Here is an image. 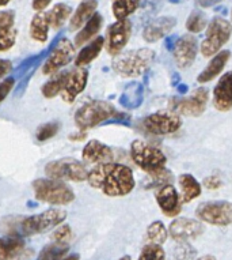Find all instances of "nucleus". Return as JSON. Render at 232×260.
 <instances>
[{
  "label": "nucleus",
  "mask_w": 232,
  "mask_h": 260,
  "mask_svg": "<svg viewBox=\"0 0 232 260\" xmlns=\"http://www.w3.org/2000/svg\"><path fill=\"white\" fill-rule=\"evenodd\" d=\"M87 183L111 198L125 197L133 191L136 185L131 168L115 162L97 164V167L89 172Z\"/></svg>",
  "instance_id": "obj_1"
},
{
  "label": "nucleus",
  "mask_w": 232,
  "mask_h": 260,
  "mask_svg": "<svg viewBox=\"0 0 232 260\" xmlns=\"http://www.w3.org/2000/svg\"><path fill=\"white\" fill-rule=\"evenodd\" d=\"M34 197L52 206H67L75 201V192L61 180L37 179L33 181Z\"/></svg>",
  "instance_id": "obj_2"
},
{
  "label": "nucleus",
  "mask_w": 232,
  "mask_h": 260,
  "mask_svg": "<svg viewBox=\"0 0 232 260\" xmlns=\"http://www.w3.org/2000/svg\"><path fill=\"white\" fill-rule=\"evenodd\" d=\"M155 59V52L148 48H141L137 51H129L119 53L111 63L115 73L124 78L139 77L149 67Z\"/></svg>",
  "instance_id": "obj_3"
},
{
  "label": "nucleus",
  "mask_w": 232,
  "mask_h": 260,
  "mask_svg": "<svg viewBox=\"0 0 232 260\" xmlns=\"http://www.w3.org/2000/svg\"><path fill=\"white\" fill-rule=\"evenodd\" d=\"M117 115L115 108L107 101H91V103L85 104L81 107L75 113V124L79 129H90L99 125V124H105L110 119H113L114 116Z\"/></svg>",
  "instance_id": "obj_4"
},
{
  "label": "nucleus",
  "mask_w": 232,
  "mask_h": 260,
  "mask_svg": "<svg viewBox=\"0 0 232 260\" xmlns=\"http://www.w3.org/2000/svg\"><path fill=\"white\" fill-rule=\"evenodd\" d=\"M45 175L49 179L72 181V183H83L87 181L89 171L85 164L75 158H61L56 161L48 162L45 165Z\"/></svg>",
  "instance_id": "obj_5"
},
{
  "label": "nucleus",
  "mask_w": 232,
  "mask_h": 260,
  "mask_svg": "<svg viewBox=\"0 0 232 260\" xmlns=\"http://www.w3.org/2000/svg\"><path fill=\"white\" fill-rule=\"evenodd\" d=\"M131 157L136 165L148 175H153L166 167L167 158L161 150L143 141H133L131 145Z\"/></svg>",
  "instance_id": "obj_6"
},
{
  "label": "nucleus",
  "mask_w": 232,
  "mask_h": 260,
  "mask_svg": "<svg viewBox=\"0 0 232 260\" xmlns=\"http://www.w3.org/2000/svg\"><path fill=\"white\" fill-rule=\"evenodd\" d=\"M232 36V25L227 19L216 17L208 25L207 36L201 43V53L205 57L215 56L228 43Z\"/></svg>",
  "instance_id": "obj_7"
},
{
  "label": "nucleus",
  "mask_w": 232,
  "mask_h": 260,
  "mask_svg": "<svg viewBox=\"0 0 232 260\" xmlns=\"http://www.w3.org/2000/svg\"><path fill=\"white\" fill-rule=\"evenodd\" d=\"M67 218V211L61 209H49L41 214L25 217L22 229L23 236L41 235L61 225Z\"/></svg>",
  "instance_id": "obj_8"
},
{
  "label": "nucleus",
  "mask_w": 232,
  "mask_h": 260,
  "mask_svg": "<svg viewBox=\"0 0 232 260\" xmlns=\"http://www.w3.org/2000/svg\"><path fill=\"white\" fill-rule=\"evenodd\" d=\"M196 215L201 222H207L211 225H232V203L227 201L203 202L197 206Z\"/></svg>",
  "instance_id": "obj_9"
},
{
  "label": "nucleus",
  "mask_w": 232,
  "mask_h": 260,
  "mask_svg": "<svg viewBox=\"0 0 232 260\" xmlns=\"http://www.w3.org/2000/svg\"><path fill=\"white\" fill-rule=\"evenodd\" d=\"M73 56H75V45L65 37H57L52 51L45 59L43 73L45 75H53L71 63Z\"/></svg>",
  "instance_id": "obj_10"
},
{
  "label": "nucleus",
  "mask_w": 232,
  "mask_h": 260,
  "mask_svg": "<svg viewBox=\"0 0 232 260\" xmlns=\"http://www.w3.org/2000/svg\"><path fill=\"white\" fill-rule=\"evenodd\" d=\"M208 100H209V90L205 87H199L189 97L173 100V108L179 115L199 117L207 109Z\"/></svg>",
  "instance_id": "obj_11"
},
{
  "label": "nucleus",
  "mask_w": 232,
  "mask_h": 260,
  "mask_svg": "<svg viewBox=\"0 0 232 260\" xmlns=\"http://www.w3.org/2000/svg\"><path fill=\"white\" fill-rule=\"evenodd\" d=\"M144 128L153 135H169L177 133L181 128L182 120L178 113L173 112H157L148 115L143 120Z\"/></svg>",
  "instance_id": "obj_12"
},
{
  "label": "nucleus",
  "mask_w": 232,
  "mask_h": 260,
  "mask_svg": "<svg viewBox=\"0 0 232 260\" xmlns=\"http://www.w3.org/2000/svg\"><path fill=\"white\" fill-rule=\"evenodd\" d=\"M205 228L203 222L190 218H175L169 226V236L177 243H189L203 235Z\"/></svg>",
  "instance_id": "obj_13"
},
{
  "label": "nucleus",
  "mask_w": 232,
  "mask_h": 260,
  "mask_svg": "<svg viewBox=\"0 0 232 260\" xmlns=\"http://www.w3.org/2000/svg\"><path fill=\"white\" fill-rule=\"evenodd\" d=\"M132 23L129 19H120L114 22L113 25L107 29V41H106V49L110 55L117 56L123 52L125 45L131 39Z\"/></svg>",
  "instance_id": "obj_14"
},
{
  "label": "nucleus",
  "mask_w": 232,
  "mask_h": 260,
  "mask_svg": "<svg viewBox=\"0 0 232 260\" xmlns=\"http://www.w3.org/2000/svg\"><path fill=\"white\" fill-rule=\"evenodd\" d=\"M197 52H199V44L196 37L190 35L182 36L181 39L177 40L173 48L175 64L179 69H187L195 61Z\"/></svg>",
  "instance_id": "obj_15"
},
{
  "label": "nucleus",
  "mask_w": 232,
  "mask_h": 260,
  "mask_svg": "<svg viewBox=\"0 0 232 260\" xmlns=\"http://www.w3.org/2000/svg\"><path fill=\"white\" fill-rule=\"evenodd\" d=\"M89 82V71L85 67H76L72 71H68L67 81L61 91V99L68 104H72L78 99V95L86 89Z\"/></svg>",
  "instance_id": "obj_16"
},
{
  "label": "nucleus",
  "mask_w": 232,
  "mask_h": 260,
  "mask_svg": "<svg viewBox=\"0 0 232 260\" xmlns=\"http://www.w3.org/2000/svg\"><path fill=\"white\" fill-rule=\"evenodd\" d=\"M157 202L158 206L161 207L162 213L165 214L166 217H178V214L181 213L182 199L178 195L175 187L171 184H165L157 192Z\"/></svg>",
  "instance_id": "obj_17"
},
{
  "label": "nucleus",
  "mask_w": 232,
  "mask_h": 260,
  "mask_svg": "<svg viewBox=\"0 0 232 260\" xmlns=\"http://www.w3.org/2000/svg\"><path fill=\"white\" fill-rule=\"evenodd\" d=\"M18 30L15 29V13L13 10L0 11V52H7L15 45Z\"/></svg>",
  "instance_id": "obj_18"
},
{
  "label": "nucleus",
  "mask_w": 232,
  "mask_h": 260,
  "mask_svg": "<svg viewBox=\"0 0 232 260\" xmlns=\"http://www.w3.org/2000/svg\"><path fill=\"white\" fill-rule=\"evenodd\" d=\"M213 105L220 112H228L232 109V71L224 74L215 86Z\"/></svg>",
  "instance_id": "obj_19"
},
{
  "label": "nucleus",
  "mask_w": 232,
  "mask_h": 260,
  "mask_svg": "<svg viewBox=\"0 0 232 260\" xmlns=\"http://www.w3.org/2000/svg\"><path fill=\"white\" fill-rule=\"evenodd\" d=\"M177 25L175 18L173 17H161L153 19L145 26L143 31V37L147 43H157L158 40L163 39L174 29Z\"/></svg>",
  "instance_id": "obj_20"
},
{
  "label": "nucleus",
  "mask_w": 232,
  "mask_h": 260,
  "mask_svg": "<svg viewBox=\"0 0 232 260\" xmlns=\"http://www.w3.org/2000/svg\"><path fill=\"white\" fill-rule=\"evenodd\" d=\"M82 158L86 164H102L114 159L113 150L99 141H90L82 151Z\"/></svg>",
  "instance_id": "obj_21"
},
{
  "label": "nucleus",
  "mask_w": 232,
  "mask_h": 260,
  "mask_svg": "<svg viewBox=\"0 0 232 260\" xmlns=\"http://www.w3.org/2000/svg\"><path fill=\"white\" fill-rule=\"evenodd\" d=\"M229 57H231V52L229 51L217 52L212 57L211 61L208 63L207 67L203 70V73H200V75L197 77V81L200 83H207V82H211L212 79H215L223 71L224 67L227 66Z\"/></svg>",
  "instance_id": "obj_22"
},
{
  "label": "nucleus",
  "mask_w": 232,
  "mask_h": 260,
  "mask_svg": "<svg viewBox=\"0 0 232 260\" xmlns=\"http://www.w3.org/2000/svg\"><path fill=\"white\" fill-rule=\"evenodd\" d=\"M97 9L98 0H82L81 5L78 6V9L75 10V13L69 19V30L75 31V30L82 29L86 25V22L95 14Z\"/></svg>",
  "instance_id": "obj_23"
},
{
  "label": "nucleus",
  "mask_w": 232,
  "mask_h": 260,
  "mask_svg": "<svg viewBox=\"0 0 232 260\" xmlns=\"http://www.w3.org/2000/svg\"><path fill=\"white\" fill-rule=\"evenodd\" d=\"M25 251L22 237H0V260H17Z\"/></svg>",
  "instance_id": "obj_24"
},
{
  "label": "nucleus",
  "mask_w": 232,
  "mask_h": 260,
  "mask_svg": "<svg viewBox=\"0 0 232 260\" xmlns=\"http://www.w3.org/2000/svg\"><path fill=\"white\" fill-rule=\"evenodd\" d=\"M144 101V86L140 82H132L124 89L120 104L127 109H137Z\"/></svg>",
  "instance_id": "obj_25"
},
{
  "label": "nucleus",
  "mask_w": 232,
  "mask_h": 260,
  "mask_svg": "<svg viewBox=\"0 0 232 260\" xmlns=\"http://www.w3.org/2000/svg\"><path fill=\"white\" fill-rule=\"evenodd\" d=\"M102 25H103V18H102L99 13H95L89 21L86 22V25L79 30V33L75 37L73 45L75 47H82L86 43H89L90 40L94 39L98 35V31L101 30Z\"/></svg>",
  "instance_id": "obj_26"
},
{
  "label": "nucleus",
  "mask_w": 232,
  "mask_h": 260,
  "mask_svg": "<svg viewBox=\"0 0 232 260\" xmlns=\"http://www.w3.org/2000/svg\"><path fill=\"white\" fill-rule=\"evenodd\" d=\"M105 47V39L103 37H97L94 39L91 43H89L86 47L81 49V52L78 53L75 59L76 67H86L87 64L97 59L101 51Z\"/></svg>",
  "instance_id": "obj_27"
},
{
  "label": "nucleus",
  "mask_w": 232,
  "mask_h": 260,
  "mask_svg": "<svg viewBox=\"0 0 232 260\" xmlns=\"http://www.w3.org/2000/svg\"><path fill=\"white\" fill-rule=\"evenodd\" d=\"M49 21H48L47 13L40 11L33 17L30 22V37L37 43H45L49 37Z\"/></svg>",
  "instance_id": "obj_28"
},
{
  "label": "nucleus",
  "mask_w": 232,
  "mask_h": 260,
  "mask_svg": "<svg viewBox=\"0 0 232 260\" xmlns=\"http://www.w3.org/2000/svg\"><path fill=\"white\" fill-rule=\"evenodd\" d=\"M179 187H181L183 203L195 201L196 198L201 195V184L193 176L187 175V173L179 176Z\"/></svg>",
  "instance_id": "obj_29"
},
{
  "label": "nucleus",
  "mask_w": 232,
  "mask_h": 260,
  "mask_svg": "<svg viewBox=\"0 0 232 260\" xmlns=\"http://www.w3.org/2000/svg\"><path fill=\"white\" fill-rule=\"evenodd\" d=\"M68 71H57L52 75V78L41 87V93L45 99H55L61 94L67 81Z\"/></svg>",
  "instance_id": "obj_30"
},
{
  "label": "nucleus",
  "mask_w": 232,
  "mask_h": 260,
  "mask_svg": "<svg viewBox=\"0 0 232 260\" xmlns=\"http://www.w3.org/2000/svg\"><path fill=\"white\" fill-rule=\"evenodd\" d=\"M72 9L71 6L65 5V3H57L53 6V9H51L47 13L48 21L51 25V29L59 30L61 26L67 22V19L71 17Z\"/></svg>",
  "instance_id": "obj_31"
},
{
  "label": "nucleus",
  "mask_w": 232,
  "mask_h": 260,
  "mask_svg": "<svg viewBox=\"0 0 232 260\" xmlns=\"http://www.w3.org/2000/svg\"><path fill=\"white\" fill-rule=\"evenodd\" d=\"M25 217L21 215H9L0 219V233L3 236H10V237H25L23 236V223Z\"/></svg>",
  "instance_id": "obj_32"
},
{
  "label": "nucleus",
  "mask_w": 232,
  "mask_h": 260,
  "mask_svg": "<svg viewBox=\"0 0 232 260\" xmlns=\"http://www.w3.org/2000/svg\"><path fill=\"white\" fill-rule=\"evenodd\" d=\"M141 0H113L111 2V10H113L114 17L120 19H128L129 15L135 13L140 7Z\"/></svg>",
  "instance_id": "obj_33"
},
{
  "label": "nucleus",
  "mask_w": 232,
  "mask_h": 260,
  "mask_svg": "<svg viewBox=\"0 0 232 260\" xmlns=\"http://www.w3.org/2000/svg\"><path fill=\"white\" fill-rule=\"evenodd\" d=\"M68 251H69L68 244H60L53 241L41 249L37 260H61L67 256Z\"/></svg>",
  "instance_id": "obj_34"
},
{
  "label": "nucleus",
  "mask_w": 232,
  "mask_h": 260,
  "mask_svg": "<svg viewBox=\"0 0 232 260\" xmlns=\"http://www.w3.org/2000/svg\"><path fill=\"white\" fill-rule=\"evenodd\" d=\"M169 237V231L162 221H153L147 228V240L152 244H165Z\"/></svg>",
  "instance_id": "obj_35"
},
{
  "label": "nucleus",
  "mask_w": 232,
  "mask_h": 260,
  "mask_svg": "<svg viewBox=\"0 0 232 260\" xmlns=\"http://www.w3.org/2000/svg\"><path fill=\"white\" fill-rule=\"evenodd\" d=\"M207 25L208 22L205 14L199 11V10H196L190 14L187 21H186V29L189 30L190 33H200L207 27Z\"/></svg>",
  "instance_id": "obj_36"
},
{
  "label": "nucleus",
  "mask_w": 232,
  "mask_h": 260,
  "mask_svg": "<svg viewBox=\"0 0 232 260\" xmlns=\"http://www.w3.org/2000/svg\"><path fill=\"white\" fill-rule=\"evenodd\" d=\"M137 260H166V252L159 244L148 243L141 249V253Z\"/></svg>",
  "instance_id": "obj_37"
},
{
  "label": "nucleus",
  "mask_w": 232,
  "mask_h": 260,
  "mask_svg": "<svg viewBox=\"0 0 232 260\" xmlns=\"http://www.w3.org/2000/svg\"><path fill=\"white\" fill-rule=\"evenodd\" d=\"M60 129L59 121H49L43 125H40L35 131V139L38 142H47L57 135Z\"/></svg>",
  "instance_id": "obj_38"
},
{
  "label": "nucleus",
  "mask_w": 232,
  "mask_h": 260,
  "mask_svg": "<svg viewBox=\"0 0 232 260\" xmlns=\"http://www.w3.org/2000/svg\"><path fill=\"white\" fill-rule=\"evenodd\" d=\"M196 255L197 251L189 243H178L173 251V260H193Z\"/></svg>",
  "instance_id": "obj_39"
},
{
  "label": "nucleus",
  "mask_w": 232,
  "mask_h": 260,
  "mask_svg": "<svg viewBox=\"0 0 232 260\" xmlns=\"http://www.w3.org/2000/svg\"><path fill=\"white\" fill-rule=\"evenodd\" d=\"M72 237H73V233H72L71 226L67 225V223L57 226L51 236L52 241L60 244H68L72 240Z\"/></svg>",
  "instance_id": "obj_40"
},
{
  "label": "nucleus",
  "mask_w": 232,
  "mask_h": 260,
  "mask_svg": "<svg viewBox=\"0 0 232 260\" xmlns=\"http://www.w3.org/2000/svg\"><path fill=\"white\" fill-rule=\"evenodd\" d=\"M163 0H144L141 5V17L149 18L161 11Z\"/></svg>",
  "instance_id": "obj_41"
},
{
  "label": "nucleus",
  "mask_w": 232,
  "mask_h": 260,
  "mask_svg": "<svg viewBox=\"0 0 232 260\" xmlns=\"http://www.w3.org/2000/svg\"><path fill=\"white\" fill-rule=\"evenodd\" d=\"M14 86H15V78L14 77L5 78L0 82V104L9 97V94L13 91Z\"/></svg>",
  "instance_id": "obj_42"
},
{
  "label": "nucleus",
  "mask_w": 232,
  "mask_h": 260,
  "mask_svg": "<svg viewBox=\"0 0 232 260\" xmlns=\"http://www.w3.org/2000/svg\"><path fill=\"white\" fill-rule=\"evenodd\" d=\"M221 179H220L219 176H208L204 179V185L208 188V189H217V188L221 187Z\"/></svg>",
  "instance_id": "obj_43"
},
{
  "label": "nucleus",
  "mask_w": 232,
  "mask_h": 260,
  "mask_svg": "<svg viewBox=\"0 0 232 260\" xmlns=\"http://www.w3.org/2000/svg\"><path fill=\"white\" fill-rule=\"evenodd\" d=\"M13 71V63L7 59H0V82Z\"/></svg>",
  "instance_id": "obj_44"
},
{
  "label": "nucleus",
  "mask_w": 232,
  "mask_h": 260,
  "mask_svg": "<svg viewBox=\"0 0 232 260\" xmlns=\"http://www.w3.org/2000/svg\"><path fill=\"white\" fill-rule=\"evenodd\" d=\"M51 3L52 0H33L31 7H33V10H35L37 13H40V11H44V10L47 9Z\"/></svg>",
  "instance_id": "obj_45"
},
{
  "label": "nucleus",
  "mask_w": 232,
  "mask_h": 260,
  "mask_svg": "<svg viewBox=\"0 0 232 260\" xmlns=\"http://www.w3.org/2000/svg\"><path fill=\"white\" fill-rule=\"evenodd\" d=\"M86 138V131H83V129H79V133L78 134H72V135H69V139L71 141H83Z\"/></svg>",
  "instance_id": "obj_46"
},
{
  "label": "nucleus",
  "mask_w": 232,
  "mask_h": 260,
  "mask_svg": "<svg viewBox=\"0 0 232 260\" xmlns=\"http://www.w3.org/2000/svg\"><path fill=\"white\" fill-rule=\"evenodd\" d=\"M178 37H175V36H173V37H169V39L166 40V47H167V49H170V51H173L174 45H175V43H177Z\"/></svg>",
  "instance_id": "obj_47"
},
{
  "label": "nucleus",
  "mask_w": 232,
  "mask_h": 260,
  "mask_svg": "<svg viewBox=\"0 0 232 260\" xmlns=\"http://www.w3.org/2000/svg\"><path fill=\"white\" fill-rule=\"evenodd\" d=\"M217 2H220V0H197V3L203 7H211V6L216 5Z\"/></svg>",
  "instance_id": "obj_48"
},
{
  "label": "nucleus",
  "mask_w": 232,
  "mask_h": 260,
  "mask_svg": "<svg viewBox=\"0 0 232 260\" xmlns=\"http://www.w3.org/2000/svg\"><path fill=\"white\" fill-rule=\"evenodd\" d=\"M81 259V256L78 255V253H73V255H69V256H65L64 259L61 260H79Z\"/></svg>",
  "instance_id": "obj_49"
},
{
  "label": "nucleus",
  "mask_w": 232,
  "mask_h": 260,
  "mask_svg": "<svg viewBox=\"0 0 232 260\" xmlns=\"http://www.w3.org/2000/svg\"><path fill=\"white\" fill-rule=\"evenodd\" d=\"M197 260H216V257L212 255H204L201 256V257H199Z\"/></svg>",
  "instance_id": "obj_50"
},
{
  "label": "nucleus",
  "mask_w": 232,
  "mask_h": 260,
  "mask_svg": "<svg viewBox=\"0 0 232 260\" xmlns=\"http://www.w3.org/2000/svg\"><path fill=\"white\" fill-rule=\"evenodd\" d=\"M11 2V0H0V7H5V6H7Z\"/></svg>",
  "instance_id": "obj_51"
},
{
  "label": "nucleus",
  "mask_w": 232,
  "mask_h": 260,
  "mask_svg": "<svg viewBox=\"0 0 232 260\" xmlns=\"http://www.w3.org/2000/svg\"><path fill=\"white\" fill-rule=\"evenodd\" d=\"M171 3H174V5H177V3H183V2H186V0H170Z\"/></svg>",
  "instance_id": "obj_52"
},
{
  "label": "nucleus",
  "mask_w": 232,
  "mask_h": 260,
  "mask_svg": "<svg viewBox=\"0 0 232 260\" xmlns=\"http://www.w3.org/2000/svg\"><path fill=\"white\" fill-rule=\"evenodd\" d=\"M119 260H132V257L129 255H125V256H123V257H121V259H119Z\"/></svg>",
  "instance_id": "obj_53"
}]
</instances>
